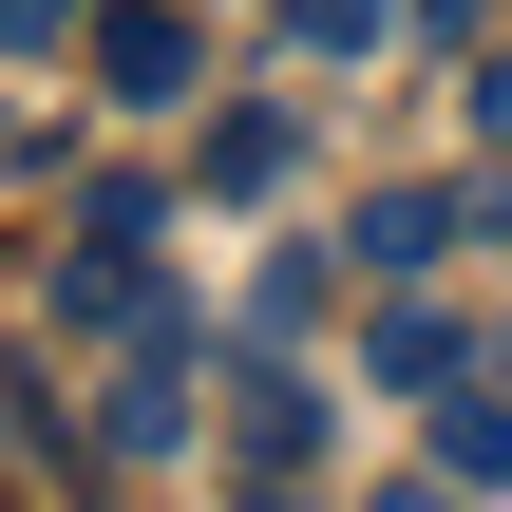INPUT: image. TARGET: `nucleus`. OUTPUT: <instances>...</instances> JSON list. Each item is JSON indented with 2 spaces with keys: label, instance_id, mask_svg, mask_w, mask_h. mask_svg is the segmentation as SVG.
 <instances>
[{
  "label": "nucleus",
  "instance_id": "nucleus-14",
  "mask_svg": "<svg viewBox=\"0 0 512 512\" xmlns=\"http://www.w3.org/2000/svg\"><path fill=\"white\" fill-rule=\"evenodd\" d=\"M247 512H304V494H285V475H266V494H247Z\"/></svg>",
  "mask_w": 512,
  "mask_h": 512
},
{
  "label": "nucleus",
  "instance_id": "nucleus-1",
  "mask_svg": "<svg viewBox=\"0 0 512 512\" xmlns=\"http://www.w3.org/2000/svg\"><path fill=\"white\" fill-rule=\"evenodd\" d=\"M57 323H76V342H190V304H171L114 228H95V247H57Z\"/></svg>",
  "mask_w": 512,
  "mask_h": 512
},
{
  "label": "nucleus",
  "instance_id": "nucleus-15",
  "mask_svg": "<svg viewBox=\"0 0 512 512\" xmlns=\"http://www.w3.org/2000/svg\"><path fill=\"white\" fill-rule=\"evenodd\" d=\"M494 380H512V323H494Z\"/></svg>",
  "mask_w": 512,
  "mask_h": 512
},
{
  "label": "nucleus",
  "instance_id": "nucleus-8",
  "mask_svg": "<svg viewBox=\"0 0 512 512\" xmlns=\"http://www.w3.org/2000/svg\"><path fill=\"white\" fill-rule=\"evenodd\" d=\"M285 152H304L285 114H209V190H228V209H247V190H285Z\"/></svg>",
  "mask_w": 512,
  "mask_h": 512
},
{
  "label": "nucleus",
  "instance_id": "nucleus-13",
  "mask_svg": "<svg viewBox=\"0 0 512 512\" xmlns=\"http://www.w3.org/2000/svg\"><path fill=\"white\" fill-rule=\"evenodd\" d=\"M418 19H437V38H475V19H494V0H418Z\"/></svg>",
  "mask_w": 512,
  "mask_h": 512
},
{
  "label": "nucleus",
  "instance_id": "nucleus-12",
  "mask_svg": "<svg viewBox=\"0 0 512 512\" xmlns=\"http://www.w3.org/2000/svg\"><path fill=\"white\" fill-rule=\"evenodd\" d=\"M361 512H475V494H456V475H399V494H361Z\"/></svg>",
  "mask_w": 512,
  "mask_h": 512
},
{
  "label": "nucleus",
  "instance_id": "nucleus-9",
  "mask_svg": "<svg viewBox=\"0 0 512 512\" xmlns=\"http://www.w3.org/2000/svg\"><path fill=\"white\" fill-rule=\"evenodd\" d=\"M399 19H418V0H285V38H304V57H380Z\"/></svg>",
  "mask_w": 512,
  "mask_h": 512
},
{
  "label": "nucleus",
  "instance_id": "nucleus-6",
  "mask_svg": "<svg viewBox=\"0 0 512 512\" xmlns=\"http://www.w3.org/2000/svg\"><path fill=\"white\" fill-rule=\"evenodd\" d=\"M228 437H247V475H304V456H323V399H304L285 361H247V380H228Z\"/></svg>",
  "mask_w": 512,
  "mask_h": 512
},
{
  "label": "nucleus",
  "instance_id": "nucleus-7",
  "mask_svg": "<svg viewBox=\"0 0 512 512\" xmlns=\"http://www.w3.org/2000/svg\"><path fill=\"white\" fill-rule=\"evenodd\" d=\"M437 475L456 494H512V380L494 399H437Z\"/></svg>",
  "mask_w": 512,
  "mask_h": 512
},
{
  "label": "nucleus",
  "instance_id": "nucleus-5",
  "mask_svg": "<svg viewBox=\"0 0 512 512\" xmlns=\"http://www.w3.org/2000/svg\"><path fill=\"white\" fill-rule=\"evenodd\" d=\"M95 437H114V456H190V342H152V361L95 399Z\"/></svg>",
  "mask_w": 512,
  "mask_h": 512
},
{
  "label": "nucleus",
  "instance_id": "nucleus-10",
  "mask_svg": "<svg viewBox=\"0 0 512 512\" xmlns=\"http://www.w3.org/2000/svg\"><path fill=\"white\" fill-rule=\"evenodd\" d=\"M57 38H95V0H0V57H57Z\"/></svg>",
  "mask_w": 512,
  "mask_h": 512
},
{
  "label": "nucleus",
  "instance_id": "nucleus-3",
  "mask_svg": "<svg viewBox=\"0 0 512 512\" xmlns=\"http://www.w3.org/2000/svg\"><path fill=\"white\" fill-rule=\"evenodd\" d=\"M361 380H380V399H456V380H475V323H456V304H418V285H380Z\"/></svg>",
  "mask_w": 512,
  "mask_h": 512
},
{
  "label": "nucleus",
  "instance_id": "nucleus-11",
  "mask_svg": "<svg viewBox=\"0 0 512 512\" xmlns=\"http://www.w3.org/2000/svg\"><path fill=\"white\" fill-rule=\"evenodd\" d=\"M456 114H475V152H512V38L475 57V76H456Z\"/></svg>",
  "mask_w": 512,
  "mask_h": 512
},
{
  "label": "nucleus",
  "instance_id": "nucleus-2",
  "mask_svg": "<svg viewBox=\"0 0 512 512\" xmlns=\"http://www.w3.org/2000/svg\"><path fill=\"white\" fill-rule=\"evenodd\" d=\"M342 247H361V285H437V266L475 247V190H361Z\"/></svg>",
  "mask_w": 512,
  "mask_h": 512
},
{
  "label": "nucleus",
  "instance_id": "nucleus-4",
  "mask_svg": "<svg viewBox=\"0 0 512 512\" xmlns=\"http://www.w3.org/2000/svg\"><path fill=\"white\" fill-rule=\"evenodd\" d=\"M95 95L171 114V95H190V19H171V0H95Z\"/></svg>",
  "mask_w": 512,
  "mask_h": 512
}]
</instances>
